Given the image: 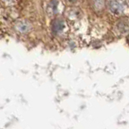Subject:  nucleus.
<instances>
[{
	"label": "nucleus",
	"instance_id": "4",
	"mask_svg": "<svg viewBox=\"0 0 129 129\" xmlns=\"http://www.w3.org/2000/svg\"><path fill=\"white\" fill-rule=\"evenodd\" d=\"M118 28L122 32H127L129 30V23L126 20H121L118 23Z\"/></svg>",
	"mask_w": 129,
	"mask_h": 129
},
{
	"label": "nucleus",
	"instance_id": "5",
	"mask_svg": "<svg viewBox=\"0 0 129 129\" xmlns=\"http://www.w3.org/2000/svg\"><path fill=\"white\" fill-rule=\"evenodd\" d=\"M57 4H58V3H57V1H56V0H52V1L50 3L49 6H50V7H51L52 11H53V12H55V11H56V7H57Z\"/></svg>",
	"mask_w": 129,
	"mask_h": 129
},
{
	"label": "nucleus",
	"instance_id": "3",
	"mask_svg": "<svg viewBox=\"0 0 129 129\" xmlns=\"http://www.w3.org/2000/svg\"><path fill=\"white\" fill-rule=\"evenodd\" d=\"M16 27H17V29L20 32H23V33H24V32H27V31H29V29H30V25L27 23L20 22V23H19L17 24Z\"/></svg>",
	"mask_w": 129,
	"mask_h": 129
},
{
	"label": "nucleus",
	"instance_id": "7",
	"mask_svg": "<svg viewBox=\"0 0 129 129\" xmlns=\"http://www.w3.org/2000/svg\"><path fill=\"white\" fill-rule=\"evenodd\" d=\"M127 42L129 43V35H128V36H127Z\"/></svg>",
	"mask_w": 129,
	"mask_h": 129
},
{
	"label": "nucleus",
	"instance_id": "2",
	"mask_svg": "<svg viewBox=\"0 0 129 129\" xmlns=\"http://www.w3.org/2000/svg\"><path fill=\"white\" fill-rule=\"evenodd\" d=\"M64 27V23L62 20L56 19L52 23V30L55 34H58L59 32L61 31Z\"/></svg>",
	"mask_w": 129,
	"mask_h": 129
},
{
	"label": "nucleus",
	"instance_id": "6",
	"mask_svg": "<svg viewBox=\"0 0 129 129\" xmlns=\"http://www.w3.org/2000/svg\"><path fill=\"white\" fill-rule=\"evenodd\" d=\"M70 2H76L77 0H70Z\"/></svg>",
	"mask_w": 129,
	"mask_h": 129
},
{
	"label": "nucleus",
	"instance_id": "1",
	"mask_svg": "<svg viewBox=\"0 0 129 129\" xmlns=\"http://www.w3.org/2000/svg\"><path fill=\"white\" fill-rule=\"evenodd\" d=\"M108 7L113 14L119 15L123 11V5L117 0H111L108 3Z\"/></svg>",
	"mask_w": 129,
	"mask_h": 129
}]
</instances>
